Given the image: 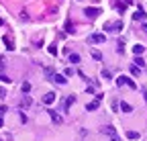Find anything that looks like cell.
<instances>
[{"label": "cell", "instance_id": "cell-1", "mask_svg": "<svg viewBox=\"0 0 147 141\" xmlns=\"http://www.w3.org/2000/svg\"><path fill=\"white\" fill-rule=\"evenodd\" d=\"M121 29H123V23H121V21L106 23V25H104V31H106V33H121Z\"/></svg>", "mask_w": 147, "mask_h": 141}, {"label": "cell", "instance_id": "cell-2", "mask_svg": "<svg viewBox=\"0 0 147 141\" xmlns=\"http://www.w3.org/2000/svg\"><path fill=\"white\" fill-rule=\"evenodd\" d=\"M47 115L51 117V121L55 123V125H61V115H57V111H53V109H47Z\"/></svg>", "mask_w": 147, "mask_h": 141}, {"label": "cell", "instance_id": "cell-3", "mask_svg": "<svg viewBox=\"0 0 147 141\" xmlns=\"http://www.w3.org/2000/svg\"><path fill=\"white\" fill-rule=\"evenodd\" d=\"M84 14L88 16V19H96V16L100 14V8H94V6H90V8H86V10H84Z\"/></svg>", "mask_w": 147, "mask_h": 141}, {"label": "cell", "instance_id": "cell-4", "mask_svg": "<svg viewBox=\"0 0 147 141\" xmlns=\"http://www.w3.org/2000/svg\"><path fill=\"white\" fill-rule=\"evenodd\" d=\"M55 98H57V96H55V92H47V94L43 96V104H47V107H49V104L55 102Z\"/></svg>", "mask_w": 147, "mask_h": 141}, {"label": "cell", "instance_id": "cell-5", "mask_svg": "<svg viewBox=\"0 0 147 141\" xmlns=\"http://www.w3.org/2000/svg\"><path fill=\"white\" fill-rule=\"evenodd\" d=\"M102 133H104V135H110V137H117V129H115V127H110V125L102 127Z\"/></svg>", "mask_w": 147, "mask_h": 141}, {"label": "cell", "instance_id": "cell-6", "mask_svg": "<svg viewBox=\"0 0 147 141\" xmlns=\"http://www.w3.org/2000/svg\"><path fill=\"white\" fill-rule=\"evenodd\" d=\"M104 35L102 33H94V35H92V37H90V41H94V43H104Z\"/></svg>", "mask_w": 147, "mask_h": 141}, {"label": "cell", "instance_id": "cell-7", "mask_svg": "<svg viewBox=\"0 0 147 141\" xmlns=\"http://www.w3.org/2000/svg\"><path fill=\"white\" fill-rule=\"evenodd\" d=\"M31 104H33L31 96H29V94H23V100H21V107H23V109H27V107H31Z\"/></svg>", "mask_w": 147, "mask_h": 141}, {"label": "cell", "instance_id": "cell-8", "mask_svg": "<svg viewBox=\"0 0 147 141\" xmlns=\"http://www.w3.org/2000/svg\"><path fill=\"white\" fill-rule=\"evenodd\" d=\"M98 107H100V100H92V102L86 104V111H96Z\"/></svg>", "mask_w": 147, "mask_h": 141}, {"label": "cell", "instance_id": "cell-9", "mask_svg": "<svg viewBox=\"0 0 147 141\" xmlns=\"http://www.w3.org/2000/svg\"><path fill=\"white\" fill-rule=\"evenodd\" d=\"M119 107H121V111H123V113H133V107H131L129 102H125V100L119 104Z\"/></svg>", "mask_w": 147, "mask_h": 141}, {"label": "cell", "instance_id": "cell-10", "mask_svg": "<svg viewBox=\"0 0 147 141\" xmlns=\"http://www.w3.org/2000/svg\"><path fill=\"white\" fill-rule=\"evenodd\" d=\"M133 19H135V21H145V19H147V14H145L143 10H137V12L133 14Z\"/></svg>", "mask_w": 147, "mask_h": 141}, {"label": "cell", "instance_id": "cell-11", "mask_svg": "<svg viewBox=\"0 0 147 141\" xmlns=\"http://www.w3.org/2000/svg\"><path fill=\"white\" fill-rule=\"evenodd\" d=\"M90 55H92V59H96V61H100V59H102V53H100L98 49H92V51H90Z\"/></svg>", "mask_w": 147, "mask_h": 141}, {"label": "cell", "instance_id": "cell-12", "mask_svg": "<svg viewBox=\"0 0 147 141\" xmlns=\"http://www.w3.org/2000/svg\"><path fill=\"white\" fill-rule=\"evenodd\" d=\"M143 51H145V47H143V45H133V53H135L137 57L143 53Z\"/></svg>", "mask_w": 147, "mask_h": 141}, {"label": "cell", "instance_id": "cell-13", "mask_svg": "<svg viewBox=\"0 0 147 141\" xmlns=\"http://www.w3.org/2000/svg\"><path fill=\"white\" fill-rule=\"evenodd\" d=\"M53 82H55V84H65L67 80H65L61 74H55V76H53Z\"/></svg>", "mask_w": 147, "mask_h": 141}, {"label": "cell", "instance_id": "cell-14", "mask_svg": "<svg viewBox=\"0 0 147 141\" xmlns=\"http://www.w3.org/2000/svg\"><path fill=\"white\" fill-rule=\"evenodd\" d=\"M69 61H71V63H80L82 59H80V55H78V53H69Z\"/></svg>", "mask_w": 147, "mask_h": 141}, {"label": "cell", "instance_id": "cell-15", "mask_svg": "<svg viewBox=\"0 0 147 141\" xmlns=\"http://www.w3.org/2000/svg\"><path fill=\"white\" fill-rule=\"evenodd\" d=\"M117 86H127V76H119L117 78Z\"/></svg>", "mask_w": 147, "mask_h": 141}, {"label": "cell", "instance_id": "cell-16", "mask_svg": "<svg viewBox=\"0 0 147 141\" xmlns=\"http://www.w3.org/2000/svg\"><path fill=\"white\" fill-rule=\"evenodd\" d=\"M74 102H76V96H67V100H65V111H67V109L71 107Z\"/></svg>", "mask_w": 147, "mask_h": 141}, {"label": "cell", "instance_id": "cell-17", "mask_svg": "<svg viewBox=\"0 0 147 141\" xmlns=\"http://www.w3.org/2000/svg\"><path fill=\"white\" fill-rule=\"evenodd\" d=\"M21 88H23V94H29V92H31V84H29V82H23Z\"/></svg>", "mask_w": 147, "mask_h": 141}, {"label": "cell", "instance_id": "cell-18", "mask_svg": "<svg viewBox=\"0 0 147 141\" xmlns=\"http://www.w3.org/2000/svg\"><path fill=\"white\" fill-rule=\"evenodd\" d=\"M127 139H139V133L137 131H127Z\"/></svg>", "mask_w": 147, "mask_h": 141}, {"label": "cell", "instance_id": "cell-19", "mask_svg": "<svg viewBox=\"0 0 147 141\" xmlns=\"http://www.w3.org/2000/svg\"><path fill=\"white\" fill-rule=\"evenodd\" d=\"M45 76H49V80H53V76H55V72L51 67H45Z\"/></svg>", "mask_w": 147, "mask_h": 141}, {"label": "cell", "instance_id": "cell-20", "mask_svg": "<svg viewBox=\"0 0 147 141\" xmlns=\"http://www.w3.org/2000/svg\"><path fill=\"white\" fill-rule=\"evenodd\" d=\"M4 43H6V47H8L10 51L14 49V45H12V41H10V37H4Z\"/></svg>", "mask_w": 147, "mask_h": 141}, {"label": "cell", "instance_id": "cell-21", "mask_svg": "<svg viewBox=\"0 0 147 141\" xmlns=\"http://www.w3.org/2000/svg\"><path fill=\"white\" fill-rule=\"evenodd\" d=\"M135 65H137V67H143V65H145V61H143L141 57H135Z\"/></svg>", "mask_w": 147, "mask_h": 141}, {"label": "cell", "instance_id": "cell-22", "mask_svg": "<svg viewBox=\"0 0 147 141\" xmlns=\"http://www.w3.org/2000/svg\"><path fill=\"white\" fill-rule=\"evenodd\" d=\"M131 72H133L135 76H139V74H141V67H137V65H131Z\"/></svg>", "mask_w": 147, "mask_h": 141}, {"label": "cell", "instance_id": "cell-23", "mask_svg": "<svg viewBox=\"0 0 147 141\" xmlns=\"http://www.w3.org/2000/svg\"><path fill=\"white\" fill-rule=\"evenodd\" d=\"M127 86H129V88H133V90H135V88H137V86H135V82H133L131 78H127Z\"/></svg>", "mask_w": 147, "mask_h": 141}, {"label": "cell", "instance_id": "cell-24", "mask_svg": "<svg viewBox=\"0 0 147 141\" xmlns=\"http://www.w3.org/2000/svg\"><path fill=\"white\" fill-rule=\"evenodd\" d=\"M0 82H4V84H10V78H8V76H4V74H2V76H0Z\"/></svg>", "mask_w": 147, "mask_h": 141}, {"label": "cell", "instance_id": "cell-25", "mask_svg": "<svg viewBox=\"0 0 147 141\" xmlns=\"http://www.w3.org/2000/svg\"><path fill=\"white\" fill-rule=\"evenodd\" d=\"M49 53H51V55H55V53H57V47L51 45V47H49Z\"/></svg>", "mask_w": 147, "mask_h": 141}, {"label": "cell", "instance_id": "cell-26", "mask_svg": "<svg viewBox=\"0 0 147 141\" xmlns=\"http://www.w3.org/2000/svg\"><path fill=\"white\" fill-rule=\"evenodd\" d=\"M65 31H67V33H74V29H71V23H65Z\"/></svg>", "mask_w": 147, "mask_h": 141}, {"label": "cell", "instance_id": "cell-27", "mask_svg": "<svg viewBox=\"0 0 147 141\" xmlns=\"http://www.w3.org/2000/svg\"><path fill=\"white\" fill-rule=\"evenodd\" d=\"M102 76H104V78H113V76H110V72H108V69H102Z\"/></svg>", "mask_w": 147, "mask_h": 141}, {"label": "cell", "instance_id": "cell-28", "mask_svg": "<svg viewBox=\"0 0 147 141\" xmlns=\"http://www.w3.org/2000/svg\"><path fill=\"white\" fill-rule=\"evenodd\" d=\"M4 96H6V90H4L2 86H0V98H4Z\"/></svg>", "mask_w": 147, "mask_h": 141}, {"label": "cell", "instance_id": "cell-29", "mask_svg": "<svg viewBox=\"0 0 147 141\" xmlns=\"http://www.w3.org/2000/svg\"><path fill=\"white\" fill-rule=\"evenodd\" d=\"M6 111H8V109H6V107H0V117H2V115H4V113H6Z\"/></svg>", "mask_w": 147, "mask_h": 141}, {"label": "cell", "instance_id": "cell-30", "mask_svg": "<svg viewBox=\"0 0 147 141\" xmlns=\"http://www.w3.org/2000/svg\"><path fill=\"white\" fill-rule=\"evenodd\" d=\"M2 125H4V121H2V117H0V127H2Z\"/></svg>", "mask_w": 147, "mask_h": 141}, {"label": "cell", "instance_id": "cell-31", "mask_svg": "<svg viewBox=\"0 0 147 141\" xmlns=\"http://www.w3.org/2000/svg\"><path fill=\"white\" fill-rule=\"evenodd\" d=\"M143 29H145V33H147V23H145V25H143Z\"/></svg>", "mask_w": 147, "mask_h": 141}, {"label": "cell", "instance_id": "cell-32", "mask_svg": "<svg viewBox=\"0 0 147 141\" xmlns=\"http://www.w3.org/2000/svg\"><path fill=\"white\" fill-rule=\"evenodd\" d=\"M113 141H119V137H113Z\"/></svg>", "mask_w": 147, "mask_h": 141}, {"label": "cell", "instance_id": "cell-33", "mask_svg": "<svg viewBox=\"0 0 147 141\" xmlns=\"http://www.w3.org/2000/svg\"><path fill=\"white\" fill-rule=\"evenodd\" d=\"M145 102H147V92H145Z\"/></svg>", "mask_w": 147, "mask_h": 141}, {"label": "cell", "instance_id": "cell-34", "mask_svg": "<svg viewBox=\"0 0 147 141\" xmlns=\"http://www.w3.org/2000/svg\"><path fill=\"white\" fill-rule=\"evenodd\" d=\"M78 2H80V0H78Z\"/></svg>", "mask_w": 147, "mask_h": 141}, {"label": "cell", "instance_id": "cell-35", "mask_svg": "<svg viewBox=\"0 0 147 141\" xmlns=\"http://www.w3.org/2000/svg\"><path fill=\"white\" fill-rule=\"evenodd\" d=\"M0 141H2V139H0Z\"/></svg>", "mask_w": 147, "mask_h": 141}]
</instances>
